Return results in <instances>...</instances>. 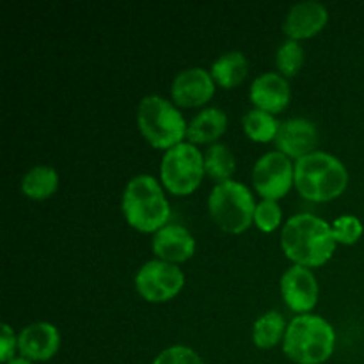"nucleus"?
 I'll return each instance as SVG.
<instances>
[{
	"mask_svg": "<svg viewBox=\"0 0 364 364\" xmlns=\"http://www.w3.org/2000/svg\"><path fill=\"white\" fill-rule=\"evenodd\" d=\"M205 174V156L191 142H181L166 151L160 166L162 183L174 196L192 194Z\"/></svg>",
	"mask_w": 364,
	"mask_h": 364,
	"instance_id": "nucleus-7",
	"label": "nucleus"
},
{
	"mask_svg": "<svg viewBox=\"0 0 364 364\" xmlns=\"http://www.w3.org/2000/svg\"><path fill=\"white\" fill-rule=\"evenodd\" d=\"M281 295L291 311H311L318 302V283L315 274L306 267H290L281 277Z\"/></svg>",
	"mask_w": 364,
	"mask_h": 364,
	"instance_id": "nucleus-10",
	"label": "nucleus"
},
{
	"mask_svg": "<svg viewBox=\"0 0 364 364\" xmlns=\"http://www.w3.org/2000/svg\"><path fill=\"white\" fill-rule=\"evenodd\" d=\"M276 64L277 70L283 73V77L297 75L302 64H304V48L301 46V43L294 41V39H288L287 43H283L277 50Z\"/></svg>",
	"mask_w": 364,
	"mask_h": 364,
	"instance_id": "nucleus-23",
	"label": "nucleus"
},
{
	"mask_svg": "<svg viewBox=\"0 0 364 364\" xmlns=\"http://www.w3.org/2000/svg\"><path fill=\"white\" fill-rule=\"evenodd\" d=\"M281 220H283V212L277 201H270V199H263L256 205L255 212V223L263 233H272L276 228H279Z\"/></svg>",
	"mask_w": 364,
	"mask_h": 364,
	"instance_id": "nucleus-25",
	"label": "nucleus"
},
{
	"mask_svg": "<svg viewBox=\"0 0 364 364\" xmlns=\"http://www.w3.org/2000/svg\"><path fill=\"white\" fill-rule=\"evenodd\" d=\"M316 142H318V132L311 121L295 117V119H288L279 124L276 144L279 151L288 159L290 156L297 160L304 159L309 153H313Z\"/></svg>",
	"mask_w": 364,
	"mask_h": 364,
	"instance_id": "nucleus-13",
	"label": "nucleus"
},
{
	"mask_svg": "<svg viewBox=\"0 0 364 364\" xmlns=\"http://www.w3.org/2000/svg\"><path fill=\"white\" fill-rule=\"evenodd\" d=\"M331 228H333V235L338 244L343 245H354L363 237L364 231L363 223L354 215L338 217Z\"/></svg>",
	"mask_w": 364,
	"mask_h": 364,
	"instance_id": "nucleus-24",
	"label": "nucleus"
},
{
	"mask_svg": "<svg viewBox=\"0 0 364 364\" xmlns=\"http://www.w3.org/2000/svg\"><path fill=\"white\" fill-rule=\"evenodd\" d=\"M153 364H205L199 358L198 352L192 348L183 347V345H174V347L166 348L156 355Z\"/></svg>",
	"mask_w": 364,
	"mask_h": 364,
	"instance_id": "nucleus-26",
	"label": "nucleus"
},
{
	"mask_svg": "<svg viewBox=\"0 0 364 364\" xmlns=\"http://www.w3.org/2000/svg\"><path fill=\"white\" fill-rule=\"evenodd\" d=\"M59 345V331L48 322L31 323L18 336V350L31 361H48L57 354Z\"/></svg>",
	"mask_w": 364,
	"mask_h": 364,
	"instance_id": "nucleus-14",
	"label": "nucleus"
},
{
	"mask_svg": "<svg viewBox=\"0 0 364 364\" xmlns=\"http://www.w3.org/2000/svg\"><path fill=\"white\" fill-rule=\"evenodd\" d=\"M252 185L263 199L277 201L295 185V166L281 151L267 153L252 169Z\"/></svg>",
	"mask_w": 364,
	"mask_h": 364,
	"instance_id": "nucleus-9",
	"label": "nucleus"
},
{
	"mask_svg": "<svg viewBox=\"0 0 364 364\" xmlns=\"http://www.w3.org/2000/svg\"><path fill=\"white\" fill-rule=\"evenodd\" d=\"M287 323L281 313L269 311L259 316L252 327V341L259 348H272L287 334Z\"/></svg>",
	"mask_w": 364,
	"mask_h": 364,
	"instance_id": "nucleus-20",
	"label": "nucleus"
},
{
	"mask_svg": "<svg viewBox=\"0 0 364 364\" xmlns=\"http://www.w3.org/2000/svg\"><path fill=\"white\" fill-rule=\"evenodd\" d=\"M7 364H36V363L31 361V359H25V358H14L13 361H9Z\"/></svg>",
	"mask_w": 364,
	"mask_h": 364,
	"instance_id": "nucleus-28",
	"label": "nucleus"
},
{
	"mask_svg": "<svg viewBox=\"0 0 364 364\" xmlns=\"http://www.w3.org/2000/svg\"><path fill=\"white\" fill-rule=\"evenodd\" d=\"M228 128V116L224 110L210 107L199 112L187 127V139L191 144H208L217 141Z\"/></svg>",
	"mask_w": 364,
	"mask_h": 364,
	"instance_id": "nucleus-17",
	"label": "nucleus"
},
{
	"mask_svg": "<svg viewBox=\"0 0 364 364\" xmlns=\"http://www.w3.org/2000/svg\"><path fill=\"white\" fill-rule=\"evenodd\" d=\"M235 156L230 149L224 144H213L210 146L208 151L205 155V173L208 174L212 180L217 181V185L230 181L235 173Z\"/></svg>",
	"mask_w": 364,
	"mask_h": 364,
	"instance_id": "nucleus-21",
	"label": "nucleus"
},
{
	"mask_svg": "<svg viewBox=\"0 0 364 364\" xmlns=\"http://www.w3.org/2000/svg\"><path fill=\"white\" fill-rule=\"evenodd\" d=\"M59 187V174L50 166H36L21 180V192L34 201H43L55 194Z\"/></svg>",
	"mask_w": 364,
	"mask_h": 364,
	"instance_id": "nucleus-19",
	"label": "nucleus"
},
{
	"mask_svg": "<svg viewBox=\"0 0 364 364\" xmlns=\"http://www.w3.org/2000/svg\"><path fill=\"white\" fill-rule=\"evenodd\" d=\"M185 284V276L176 265L153 259L142 265L135 276V288L148 302H167L176 297Z\"/></svg>",
	"mask_w": 364,
	"mask_h": 364,
	"instance_id": "nucleus-8",
	"label": "nucleus"
},
{
	"mask_svg": "<svg viewBox=\"0 0 364 364\" xmlns=\"http://www.w3.org/2000/svg\"><path fill=\"white\" fill-rule=\"evenodd\" d=\"M18 347V338L7 323H2V336H0V361L9 363L14 359V348Z\"/></svg>",
	"mask_w": 364,
	"mask_h": 364,
	"instance_id": "nucleus-27",
	"label": "nucleus"
},
{
	"mask_svg": "<svg viewBox=\"0 0 364 364\" xmlns=\"http://www.w3.org/2000/svg\"><path fill=\"white\" fill-rule=\"evenodd\" d=\"M208 210L213 223L226 233H244L255 223L256 205L251 191L233 180L213 187Z\"/></svg>",
	"mask_w": 364,
	"mask_h": 364,
	"instance_id": "nucleus-6",
	"label": "nucleus"
},
{
	"mask_svg": "<svg viewBox=\"0 0 364 364\" xmlns=\"http://www.w3.org/2000/svg\"><path fill=\"white\" fill-rule=\"evenodd\" d=\"M329 21V11L323 4L308 2L295 4L287 14V20L283 23V32L294 41L299 39H308L318 34Z\"/></svg>",
	"mask_w": 364,
	"mask_h": 364,
	"instance_id": "nucleus-12",
	"label": "nucleus"
},
{
	"mask_svg": "<svg viewBox=\"0 0 364 364\" xmlns=\"http://www.w3.org/2000/svg\"><path fill=\"white\" fill-rule=\"evenodd\" d=\"M213 95H215V80L212 73L203 68H191V70L181 71L171 85V96L174 103L187 109L205 105L212 100Z\"/></svg>",
	"mask_w": 364,
	"mask_h": 364,
	"instance_id": "nucleus-11",
	"label": "nucleus"
},
{
	"mask_svg": "<svg viewBox=\"0 0 364 364\" xmlns=\"http://www.w3.org/2000/svg\"><path fill=\"white\" fill-rule=\"evenodd\" d=\"M279 124L272 114L265 110L252 109L244 117V132L251 141L255 142H270L277 137Z\"/></svg>",
	"mask_w": 364,
	"mask_h": 364,
	"instance_id": "nucleus-22",
	"label": "nucleus"
},
{
	"mask_svg": "<svg viewBox=\"0 0 364 364\" xmlns=\"http://www.w3.org/2000/svg\"><path fill=\"white\" fill-rule=\"evenodd\" d=\"M153 252L162 262L176 263L187 262L196 252V240L183 226L167 224L153 237Z\"/></svg>",
	"mask_w": 364,
	"mask_h": 364,
	"instance_id": "nucleus-15",
	"label": "nucleus"
},
{
	"mask_svg": "<svg viewBox=\"0 0 364 364\" xmlns=\"http://www.w3.org/2000/svg\"><path fill=\"white\" fill-rule=\"evenodd\" d=\"M137 124L146 141L156 149L169 151L187 137V127L180 110L162 96L142 98L137 109Z\"/></svg>",
	"mask_w": 364,
	"mask_h": 364,
	"instance_id": "nucleus-5",
	"label": "nucleus"
},
{
	"mask_svg": "<svg viewBox=\"0 0 364 364\" xmlns=\"http://www.w3.org/2000/svg\"><path fill=\"white\" fill-rule=\"evenodd\" d=\"M212 77L220 87L233 89L244 82L249 73V63L242 52L223 53L215 63L212 64Z\"/></svg>",
	"mask_w": 364,
	"mask_h": 364,
	"instance_id": "nucleus-18",
	"label": "nucleus"
},
{
	"mask_svg": "<svg viewBox=\"0 0 364 364\" xmlns=\"http://www.w3.org/2000/svg\"><path fill=\"white\" fill-rule=\"evenodd\" d=\"M334 343L336 334L327 320L301 315L288 323L283 350L297 364H322L333 355Z\"/></svg>",
	"mask_w": 364,
	"mask_h": 364,
	"instance_id": "nucleus-4",
	"label": "nucleus"
},
{
	"mask_svg": "<svg viewBox=\"0 0 364 364\" xmlns=\"http://www.w3.org/2000/svg\"><path fill=\"white\" fill-rule=\"evenodd\" d=\"M347 185V167L329 153L313 151L295 164V188L309 201H333Z\"/></svg>",
	"mask_w": 364,
	"mask_h": 364,
	"instance_id": "nucleus-2",
	"label": "nucleus"
},
{
	"mask_svg": "<svg viewBox=\"0 0 364 364\" xmlns=\"http://www.w3.org/2000/svg\"><path fill=\"white\" fill-rule=\"evenodd\" d=\"M123 213L132 228L142 233H156L167 226L171 208L159 181L148 174L128 181L123 192Z\"/></svg>",
	"mask_w": 364,
	"mask_h": 364,
	"instance_id": "nucleus-3",
	"label": "nucleus"
},
{
	"mask_svg": "<svg viewBox=\"0 0 364 364\" xmlns=\"http://www.w3.org/2000/svg\"><path fill=\"white\" fill-rule=\"evenodd\" d=\"M281 245L288 259L309 269L322 267L336 251L333 228L311 213H299L287 220L281 233Z\"/></svg>",
	"mask_w": 364,
	"mask_h": 364,
	"instance_id": "nucleus-1",
	"label": "nucleus"
},
{
	"mask_svg": "<svg viewBox=\"0 0 364 364\" xmlns=\"http://www.w3.org/2000/svg\"><path fill=\"white\" fill-rule=\"evenodd\" d=\"M290 98V85L283 75L263 73L251 85V102L256 109L269 114H277L287 109Z\"/></svg>",
	"mask_w": 364,
	"mask_h": 364,
	"instance_id": "nucleus-16",
	"label": "nucleus"
}]
</instances>
